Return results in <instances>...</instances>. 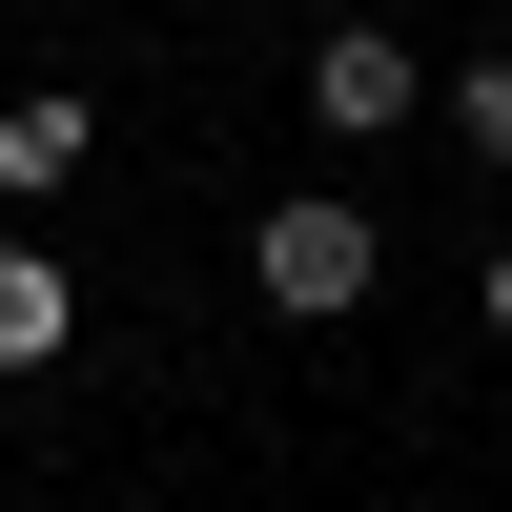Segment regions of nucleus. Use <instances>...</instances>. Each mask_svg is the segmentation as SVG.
<instances>
[{"label":"nucleus","mask_w":512,"mask_h":512,"mask_svg":"<svg viewBox=\"0 0 512 512\" xmlns=\"http://www.w3.org/2000/svg\"><path fill=\"white\" fill-rule=\"evenodd\" d=\"M246 287H267L287 328H349L369 287H390V246H369V205H267V226H246Z\"/></svg>","instance_id":"obj_1"},{"label":"nucleus","mask_w":512,"mask_h":512,"mask_svg":"<svg viewBox=\"0 0 512 512\" xmlns=\"http://www.w3.org/2000/svg\"><path fill=\"white\" fill-rule=\"evenodd\" d=\"M308 123L328 144H390V123H431V62H410L390 21H328L308 41Z\"/></svg>","instance_id":"obj_2"},{"label":"nucleus","mask_w":512,"mask_h":512,"mask_svg":"<svg viewBox=\"0 0 512 512\" xmlns=\"http://www.w3.org/2000/svg\"><path fill=\"white\" fill-rule=\"evenodd\" d=\"M62 328H82V267L41 226H0V369H62Z\"/></svg>","instance_id":"obj_3"},{"label":"nucleus","mask_w":512,"mask_h":512,"mask_svg":"<svg viewBox=\"0 0 512 512\" xmlns=\"http://www.w3.org/2000/svg\"><path fill=\"white\" fill-rule=\"evenodd\" d=\"M82 144H103L82 103H0V205H62V185H82Z\"/></svg>","instance_id":"obj_4"},{"label":"nucleus","mask_w":512,"mask_h":512,"mask_svg":"<svg viewBox=\"0 0 512 512\" xmlns=\"http://www.w3.org/2000/svg\"><path fill=\"white\" fill-rule=\"evenodd\" d=\"M431 123H451L472 164H512V62H472V82H431Z\"/></svg>","instance_id":"obj_5"},{"label":"nucleus","mask_w":512,"mask_h":512,"mask_svg":"<svg viewBox=\"0 0 512 512\" xmlns=\"http://www.w3.org/2000/svg\"><path fill=\"white\" fill-rule=\"evenodd\" d=\"M492 328H512V246H492Z\"/></svg>","instance_id":"obj_6"}]
</instances>
